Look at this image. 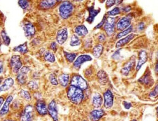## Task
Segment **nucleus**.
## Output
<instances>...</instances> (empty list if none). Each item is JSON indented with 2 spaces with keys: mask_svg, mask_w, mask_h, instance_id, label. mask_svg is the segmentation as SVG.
Segmentation results:
<instances>
[{
  "mask_svg": "<svg viewBox=\"0 0 158 121\" xmlns=\"http://www.w3.org/2000/svg\"><path fill=\"white\" fill-rule=\"evenodd\" d=\"M145 27V25L144 22H141L138 24V30L139 31H143Z\"/></svg>",
  "mask_w": 158,
  "mask_h": 121,
  "instance_id": "nucleus-45",
  "label": "nucleus"
},
{
  "mask_svg": "<svg viewBox=\"0 0 158 121\" xmlns=\"http://www.w3.org/2000/svg\"><path fill=\"white\" fill-rule=\"evenodd\" d=\"M20 96L22 98L25 99V100L29 101L31 100V94L27 91L21 90L20 92Z\"/></svg>",
  "mask_w": 158,
  "mask_h": 121,
  "instance_id": "nucleus-33",
  "label": "nucleus"
},
{
  "mask_svg": "<svg viewBox=\"0 0 158 121\" xmlns=\"http://www.w3.org/2000/svg\"><path fill=\"white\" fill-rule=\"evenodd\" d=\"M36 116L34 106L28 104L24 107L20 113V121H34Z\"/></svg>",
  "mask_w": 158,
  "mask_h": 121,
  "instance_id": "nucleus-2",
  "label": "nucleus"
},
{
  "mask_svg": "<svg viewBox=\"0 0 158 121\" xmlns=\"http://www.w3.org/2000/svg\"><path fill=\"white\" fill-rule=\"evenodd\" d=\"M3 69V65L2 61H0V73L2 72Z\"/></svg>",
  "mask_w": 158,
  "mask_h": 121,
  "instance_id": "nucleus-50",
  "label": "nucleus"
},
{
  "mask_svg": "<svg viewBox=\"0 0 158 121\" xmlns=\"http://www.w3.org/2000/svg\"><path fill=\"white\" fill-rule=\"evenodd\" d=\"M132 30V26H130V27H129L127 29H126V30H124L123 31L121 32L118 34L117 36V38L120 39L121 38L125 36V35H127L129 34L131 32Z\"/></svg>",
  "mask_w": 158,
  "mask_h": 121,
  "instance_id": "nucleus-34",
  "label": "nucleus"
},
{
  "mask_svg": "<svg viewBox=\"0 0 158 121\" xmlns=\"http://www.w3.org/2000/svg\"><path fill=\"white\" fill-rule=\"evenodd\" d=\"M1 36L5 44L6 45H9L10 42V39L4 30H2L1 32Z\"/></svg>",
  "mask_w": 158,
  "mask_h": 121,
  "instance_id": "nucleus-35",
  "label": "nucleus"
},
{
  "mask_svg": "<svg viewBox=\"0 0 158 121\" xmlns=\"http://www.w3.org/2000/svg\"><path fill=\"white\" fill-rule=\"evenodd\" d=\"M103 98L99 93H96L94 94L93 98V104L95 107H100L102 105Z\"/></svg>",
  "mask_w": 158,
  "mask_h": 121,
  "instance_id": "nucleus-23",
  "label": "nucleus"
},
{
  "mask_svg": "<svg viewBox=\"0 0 158 121\" xmlns=\"http://www.w3.org/2000/svg\"><path fill=\"white\" fill-rule=\"evenodd\" d=\"M97 77L101 84L105 85L108 81L107 74L103 70H100L97 73Z\"/></svg>",
  "mask_w": 158,
  "mask_h": 121,
  "instance_id": "nucleus-25",
  "label": "nucleus"
},
{
  "mask_svg": "<svg viewBox=\"0 0 158 121\" xmlns=\"http://www.w3.org/2000/svg\"><path fill=\"white\" fill-rule=\"evenodd\" d=\"M123 105L124 107L127 109H129L132 106L131 102L127 101L123 102Z\"/></svg>",
  "mask_w": 158,
  "mask_h": 121,
  "instance_id": "nucleus-44",
  "label": "nucleus"
},
{
  "mask_svg": "<svg viewBox=\"0 0 158 121\" xmlns=\"http://www.w3.org/2000/svg\"><path fill=\"white\" fill-rule=\"evenodd\" d=\"M116 18L113 17H108L106 18L105 22L104 24V30L108 36H111L115 31L116 25Z\"/></svg>",
  "mask_w": 158,
  "mask_h": 121,
  "instance_id": "nucleus-6",
  "label": "nucleus"
},
{
  "mask_svg": "<svg viewBox=\"0 0 158 121\" xmlns=\"http://www.w3.org/2000/svg\"><path fill=\"white\" fill-rule=\"evenodd\" d=\"M30 69L27 67H23L18 73L17 78L19 84L21 85H24L26 83L27 78V74Z\"/></svg>",
  "mask_w": 158,
  "mask_h": 121,
  "instance_id": "nucleus-12",
  "label": "nucleus"
},
{
  "mask_svg": "<svg viewBox=\"0 0 158 121\" xmlns=\"http://www.w3.org/2000/svg\"><path fill=\"white\" fill-rule=\"evenodd\" d=\"M28 88L31 90H36L38 89V85L34 81H30L28 83L27 85Z\"/></svg>",
  "mask_w": 158,
  "mask_h": 121,
  "instance_id": "nucleus-36",
  "label": "nucleus"
},
{
  "mask_svg": "<svg viewBox=\"0 0 158 121\" xmlns=\"http://www.w3.org/2000/svg\"><path fill=\"white\" fill-rule=\"evenodd\" d=\"M135 60L134 59H131L121 69V73L125 76H127L130 72L135 65Z\"/></svg>",
  "mask_w": 158,
  "mask_h": 121,
  "instance_id": "nucleus-16",
  "label": "nucleus"
},
{
  "mask_svg": "<svg viewBox=\"0 0 158 121\" xmlns=\"http://www.w3.org/2000/svg\"><path fill=\"white\" fill-rule=\"evenodd\" d=\"M2 121H17L15 120L11 119H5L3 120Z\"/></svg>",
  "mask_w": 158,
  "mask_h": 121,
  "instance_id": "nucleus-51",
  "label": "nucleus"
},
{
  "mask_svg": "<svg viewBox=\"0 0 158 121\" xmlns=\"http://www.w3.org/2000/svg\"><path fill=\"white\" fill-rule=\"evenodd\" d=\"M68 35V30L66 28H64L59 30L57 33L56 37L58 43L60 44L64 43L67 40Z\"/></svg>",
  "mask_w": 158,
  "mask_h": 121,
  "instance_id": "nucleus-15",
  "label": "nucleus"
},
{
  "mask_svg": "<svg viewBox=\"0 0 158 121\" xmlns=\"http://www.w3.org/2000/svg\"><path fill=\"white\" fill-rule=\"evenodd\" d=\"M13 100V96L11 95L9 96L6 98L0 110V117H4L8 114L10 110V106Z\"/></svg>",
  "mask_w": 158,
  "mask_h": 121,
  "instance_id": "nucleus-10",
  "label": "nucleus"
},
{
  "mask_svg": "<svg viewBox=\"0 0 158 121\" xmlns=\"http://www.w3.org/2000/svg\"><path fill=\"white\" fill-rule=\"evenodd\" d=\"M132 121H137L135 120H132Z\"/></svg>",
  "mask_w": 158,
  "mask_h": 121,
  "instance_id": "nucleus-54",
  "label": "nucleus"
},
{
  "mask_svg": "<svg viewBox=\"0 0 158 121\" xmlns=\"http://www.w3.org/2000/svg\"><path fill=\"white\" fill-rule=\"evenodd\" d=\"M64 55L68 61L70 63H72L76 58L77 55L74 53H69V52L64 51Z\"/></svg>",
  "mask_w": 158,
  "mask_h": 121,
  "instance_id": "nucleus-32",
  "label": "nucleus"
},
{
  "mask_svg": "<svg viewBox=\"0 0 158 121\" xmlns=\"http://www.w3.org/2000/svg\"><path fill=\"white\" fill-rule=\"evenodd\" d=\"M88 10L89 12V16L86 19V21L90 24H91L94 22L95 17L100 12L101 9H95L94 7L93 6L88 7Z\"/></svg>",
  "mask_w": 158,
  "mask_h": 121,
  "instance_id": "nucleus-18",
  "label": "nucleus"
},
{
  "mask_svg": "<svg viewBox=\"0 0 158 121\" xmlns=\"http://www.w3.org/2000/svg\"><path fill=\"white\" fill-rule=\"evenodd\" d=\"M103 51V45L101 44H98L94 47L93 50V55L95 58H98L102 55Z\"/></svg>",
  "mask_w": 158,
  "mask_h": 121,
  "instance_id": "nucleus-27",
  "label": "nucleus"
},
{
  "mask_svg": "<svg viewBox=\"0 0 158 121\" xmlns=\"http://www.w3.org/2000/svg\"><path fill=\"white\" fill-rule=\"evenodd\" d=\"M10 65L14 73H18L22 66L21 57L19 56H12L10 59Z\"/></svg>",
  "mask_w": 158,
  "mask_h": 121,
  "instance_id": "nucleus-8",
  "label": "nucleus"
},
{
  "mask_svg": "<svg viewBox=\"0 0 158 121\" xmlns=\"http://www.w3.org/2000/svg\"><path fill=\"white\" fill-rule=\"evenodd\" d=\"M131 10V7L130 6H127L126 7H124L123 8V11L125 12H128L130 11Z\"/></svg>",
  "mask_w": 158,
  "mask_h": 121,
  "instance_id": "nucleus-48",
  "label": "nucleus"
},
{
  "mask_svg": "<svg viewBox=\"0 0 158 121\" xmlns=\"http://www.w3.org/2000/svg\"><path fill=\"white\" fill-rule=\"evenodd\" d=\"M5 99L4 98L2 97H0V110H1V108L2 107L3 104L4 102Z\"/></svg>",
  "mask_w": 158,
  "mask_h": 121,
  "instance_id": "nucleus-49",
  "label": "nucleus"
},
{
  "mask_svg": "<svg viewBox=\"0 0 158 121\" xmlns=\"http://www.w3.org/2000/svg\"><path fill=\"white\" fill-rule=\"evenodd\" d=\"M48 115L53 121H59L58 107L55 100H52L48 104Z\"/></svg>",
  "mask_w": 158,
  "mask_h": 121,
  "instance_id": "nucleus-7",
  "label": "nucleus"
},
{
  "mask_svg": "<svg viewBox=\"0 0 158 121\" xmlns=\"http://www.w3.org/2000/svg\"><path fill=\"white\" fill-rule=\"evenodd\" d=\"M120 50H118L117 51H116L115 53H114L113 55L112 56V58L114 59H116V60H117V59H119V57L120 56Z\"/></svg>",
  "mask_w": 158,
  "mask_h": 121,
  "instance_id": "nucleus-42",
  "label": "nucleus"
},
{
  "mask_svg": "<svg viewBox=\"0 0 158 121\" xmlns=\"http://www.w3.org/2000/svg\"><path fill=\"white\" fill-rule=\"evenodd\" d=\"M138 81L144 86H149L153 84V79L150 70H147L145 72L144 75L138 79Z\"/></svg>",
  "mask_w": 158,
  "mask_h": 121,
  "instance_id": "nucleus-14",
  "label": "nucleus"
},
{
  "mask_svg": "<svg viewBox=\"0 0 158 121\" xmlns=\"http://www.w3.org/2000/svg\"><path fill=\"white\" fill-rule=\"evenodd\" d=\"M158 94V86H156L155 88V90L151 92V94H150V96L152 97H154L156 96Z\"/></svg>",
  "mask_w": 158,
  "mask_h": 121,
  "instance_id": "nucleus-43",
  "label": "nucleus"
},
{
  "mask_svg": "<svg viewBox=\"0 0 158 121\" xmlns=\"http://www.w3.org/2000/svg\"><path fill=\"white\" fill-rule=\"evenodd\" d=\"M58 1H42L40 4V7L43 9H48L55 6Z\"/></svg>",
  "mask_w": 158,
  "mask_h": 121,
  "instance_id": "nucleus-24",
  "label": "nucleus"
},
{
  "mask_svg": "<svg viewBox=\"0 0 158 121\" xmlns=\"http://www.w3.org/2000/svg\"><path fill=\"white\" fill-rule=\"evenodd\" d=\"M51 48L54 51H56V50H57V44H56V43L55 42H54L51 44Z\"/></svg>",
  "mask_w": 158,
  "mask_h": 121,
  "instance_id": "nucleus-47",
  "label": "nucleus"
},
{
  "mask_svg": "<svg viewBox=\"0 0 158 121\" xmlns=\"http://www.w3.org/2000/svg\"><path fill=\"white\" fill-rule=\"evenodd\" d=\"M49 80H50V83L53 86H57L58 85V80H57L56 77H55L54 74H51L50 75Z\"/></svg>",
  "mask_w": 158,
  "mask_h": 121,
  "instance_id": "nucleus-39",
  "label": "nucleus"
},
{
  "mask_svg": "<svg viewBox=\"0 0 158 121\" xmlns=\"http://www.w3.org/2000/svg\"><path fill=\"white\" fill-rule=\"evenodd\" d=\"M71 86L78 88L82 90L88 89V85L87 81L80 75L73 76L71 80Z\"/></svg>",
  "mask_w": 158,
  "mask_h": 121,
  "instance_id": "nucleus-5",
  "label": "nucleus"
},
{
  "mask_svg": "<svg viewBox=\"0 0 158 121\" xmlns=\"http://www.w3.org/2000/svg\"><path fill=\"white\" fill-rule=\"evenodd\" d=\"M120 13H121L120 9L118 7H115L112 10L107 12V14L109 15H110V16H115V15L120 14Z\"/></svg>",
  "mask_w": 158,
  "mask_h": 121,
  "instance_id": "nucleus-38",
  "label": "nucleus"
},
{
  "mask_svg": "<svg viewBox=\"0 0 158 121\" xmlns=\"http://www.w3.org/2000/svg\"><path fill=\"white\" fill-rule=\"evenodd\" d=\"M104 106L106 108H110L113 106L114 102V97L110 90H107L104 94Z\"/></svg>",
  "mask_w": 158,
  "mask_h": 121,
  "instance_id": "nucleus-11",
  "label": "nucleus"
},
{
  "mask_svg": "<svg viewBox=\"0 0 158 121\" xmlns=\"http://www.w3.org/2000/svg\"><path fill=\"white\" fill-rule=\"evenodd\" d=\"M92 60L91 56L88 55H83L79 56L73 63V66L76 69H79L81 65L85 62L90 61Z\"/></svg>",
  "mask_w": 158,
  "mask_h": 121,
  "instance_id": "nucleus-13",
  "label": "nucleus"
},
{
  "mask_svg": "<svg viewBox=\"0 0 158 121\" xmlns=\"http://www.w3.org/2000/svg\"><path fill=\"white\" fill-rule=\"evenodd\" d=\"M1 82H2V79H1V78H0V85H1Z\"/></svg>",
  "mask_w": 158,
  "mask_h": 121,
  "instance_id": "nucleus-53",
  "label": "nucleus"
},
{
  "mask_svg": "<svg viewBox=\"0 0 158 121\" xmlns=\"http://www.w3.org/2000/svg\"><path fill=\"white\" fill-rule=\"evenodd\" d=\"M24 29L25 31V34L27 36L30 37L34 35L35 33V27L30 22H28L25 24Z\"/></svg>",
  "mask_w": 158,
  "mask_h": 121,
  "instance_id": "nucleus-22",
  "label": "nucleus"
},
{
  "mask_svg": "<svg viewBox=\"0 0 158 121\" xmlns=\"http://www.w3.org/2000/svg\"><path fill=\"white\" fill-rule=\"evenodd\" d=\"M44 59L46 61L50 63L55 62V56L51 52H47L44 54Z\"/></svg>",
  "mask_w": 158,
  "mask_h": 121,
  "instance_id": "nucleus-30",
  "label": "nucleus"
},
{
  "mask_svg": "<svg viewBox=\"0 0 158 121\" xmlns=\"http://www.w3.org/2000/svg\"><path fill=\"white\" fill-rule=\"evenodd\" d=\"M132 17L130 15L125 16L121 18L117 23V29L119 31H124L127 29L131 23Z\"/></svg>",
  "mask_w": 158,
  "mask_h": 121,
  "instance_id": "nucleus-9",
  "label": "nucleus"
},
{
  "mask_svg": "<svg viewBox=\"0 0 158 121\" xmlns=\"http://www.w3.org/2000/svg\"><path fill=\"white\" fill-rule=\"evenodd\" d=\"M13 50L15 52H19V53L22 54L27 53L28 50L27 44V42L15 47L13 49Z\"/></svg>",
  "mask_w": 158,
  "mask_h": 121,
  "instance_id": "nucleus-29",
  "label": "nucleus"
},
{
  "mask_svg": "<svg viewBox=\"0 0 158 121\" xmlns=\"http://www.w3.org/2000/svg\"><path fill=\"white\" fill-rule=\"evenodd\" d=\"M136 36H137V35L131 34L128 35L126 37L124 38L123 39L119 40L117 42V44H116V48H119L124 46L125 44L128 43L132 40Z\"/></svg>",
  "mask_w": 158,
  "mask_h": 121,
  "instance_id": "nucleus-20",
  "label": "nucleus"
},
{
  "mask_svg": "<svg viewBox=\"0 0 158 121\" xmlns=\"http://www.w3.org/2000/svg\"><path fill=\"white\" fill-rule=\"evenodd\" d=\"M18 4L23 9H27L29 6V3L26 0H21L18 2Z\"/></svg>",
  "mask_w": 158,
  "mask_h": 121,
  "instance_id": "nucleus-37",
  "label": "nucleus"
},
{
  "mask_svg": "<svg viewBox=\"0 0 158 121\" xmlns=\"http://www.w3.org/2000/svg\"><path fill=\"white\" fill-rule=\"evenodd\" d=\"M102 109H98L92 111L90 114V119L91 121H98L104 115Z\"/></svg>",
  "mask_w": 158,
  "mask_h": 121,
  "instance_id": "nucleus-19",
  "label": "nucleus"
},
{
  "mask_svg": "<svg viewBox=\"0 0 158 121\" xmlns=\"http://www.w3.org/2000/svg\"><path fill=\"white\" fill-rule=\"evenodd\" d=\"M73 9V5L70 2L65 1L60 6L59 8L60 15L63 19H68L72 14Z\"/></svg>",
  "mask_w": 158,
  "mask_h": 121,
  "instance_id": "nucleus-3",
  "label": "nucleus"
},
{
  "mask_svg": "<svg viewBox=\"0 0 158 121\" xmlns=\"http://www.w3.org/2000/svg\"><path fill=\"white\" fill-rule=\"evenodd\" d=\"M148 59V55L146 51L141 50L139 54V60L138 62L136 69L139 70L141 68L142 66L147 62Z\"/></svg>",
  "mask_w": 158,
  "mask_h": 121,
  "instance_id": "nucleus-17",
  "label": "nucleus"
},
{
  "mask_svg": "<svg viewBox=\"0 0 158 121\" xmlns=\"http://www.w3.org/2000/svg\"><path fill=\"white\" fill-rule=\"evenodd\" d=\"M106 20V16L105 15L104 16L103 19H102V22L99 23V24H98V25H97L96 27H95V29H100L103 26Z\"/></svg>",
  "mask_w": 158,
  "mask_h": 121,
  "instance_id": "nucleus-40",
  "label": "nucleus"
},
{
  "mask_svg": "<svg viewBox=\"0 0 158 121\" xmlns=\"http://www.w3.org/2000/svg\"><path fill=\"white\" fill-rule=\"evenodd\" d=\"M69 75L68 74L63 73L59 77V82L60 85L64 87H66L68 84Z\"/></svg>",
  "mask_w": 158,
  "mask_h": 121,
  "instance_id": "nucleus-28",
  "label": "nucleus"
},
{
  "mask_svg": "<svg viewBox=\"0 0 158 121\" xmlns=\"http://www.w3.org/2000/svg\"><path fill=\"white\" fill-rule=\"evenodd\" d=\"M81 43L80 39L78 37L75 35L72 36L71 38V41L70 44L72 46H78Z\"/></svg>",
  "mask_w": 158,
  "mask_h": 121,
  "instance_id": "nucleus-31",
  "label": "nucleus"
},
{
  "mask_svg": "<svg viewBox=\"0 0 158 121\" xmlns=\"http://www.w3.org/2000/svg\"><path fill=\"white\" fill-rule=\"evenodd\" d=\"M123 2V1H116V4L117 5H118L120 4H121V3Z\"/></svg>",
  "mask_w": 158,
  "mask_h": 121,
  "instance_id": "nucleus-52",
  "label": "nucleus"
},
{
  "mask_svg": "<svg viewBox=\"0 0 158 121\" xmlns=\"http://www.w3.org/2000/svg\"><path fill=\"white\" fill-rule=\"evenodd\" d=\"M75 32L77 35L82 36L87 35L89 33L88 29L84 25L77 26L75 28Z\"/></svg>",
  "mask_w": 158,
  "mask_h": 121,
  "instance_id": "nucleus-26",
  "label": "nucleus"
},
{
  "mask_svg": "<svg viewBox=\"0 0 158 121\" xmlns=\"http://www.w3.org/2000/svg\"><path fill=\"white\" fill-rule=\"evenodd\" d=\"M105 35L104 34H101L99 36L98 39L100 42H103V41H104L105 40Z\"/></svg>",
  "mask_w": 158,
  "mask_h": 121,
  "instance_id": "nucleus-46",
  "label": "nucleus"
},
{
  "mask_svg": "<svg viewBox=\"0 0 158 121\" xmlns=\"http://www.w3.org/2000/svg\"><path fill=\"white\" fill-rule=\"evenodd\" d=\"M34 106L37 116L44 117L48 115V105L43 100H37Z\"/></svg>",
  "mask_w": 158,
  "mask_h": 121,
  "instance_id": "nucleus-4",
  "label": "nucleus"
},
{
  "mask_svg": "<svg viewBox=\"0 0 158 121\" xmlns=\"http://www.w3.org/2000/svg\"><path fill=\"white\" fill-rule=\"evenodd\" d=\"M67 97L72 103L78 105L83 101L84 94L82 90L71 86L68 90Z\"/></svg>",
  "mask_w": 158,
  "mask_h": 121,
  "instance_id": "nucleus-1",
  "label": "nucleus"
},
{
  "mask_svg": "<svg viewBox=\"0 0 158 121\" xmlns=\"http://www.w3.org/2000/svg\"><path fill=\"white\" fill-rule=\"evenodd\" d=\"M14 83V80L12 78H9L6 79L3 85L0 87V93L9 90L13 86Z\"/></svg>",
  "mask_w": 158,
  "mask_h": 121,
  "instance_id": "nucleus-21",
  "label": "nucleus"
},
{
  "mask_svg": "<svg viewBox=\"0 0 158 121\" xmlns=\"http://www.w3.org/2000/svg\"><path fill=\"white\" fill-rule=\"evenodd\" d=\"M116 4V1H107L106 2V6L107 8L111 7Z\"/></svg>",
  "mask_w": 158,
  "mask_h": 121,
  "instance_id": "nucleus-41",
  "label": "nucleus"
}]
</instances>
